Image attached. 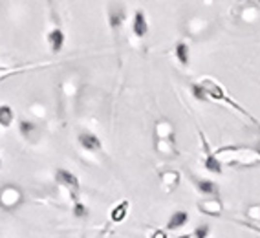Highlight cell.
I'll use <instances>...</instances> for the list:
<instances>
[{"label": "cell", "mask_w": 260, "mask_h": 238, "mask_svg": "<svg viewBox=\"0 0 260 238\" xmlns=\"http://www.w3.org/2000/svg\"><path fill=\"white\" fill-rule=\"evenodd\" d=\"M218 161L227 165H240V167H251V165L260 163V152L253 148L244 147H226L216 152Z\"/></svg>", "instance_id": "cell-1"}, {"label": "cell", "mask_w": 260, "mask_h": 238, "mask_svg": "<svg viewBox=\"0 0 260 238\" xmlns=\"http://www.w3.org/2000/svg\"><path fill=\"white\" fill-rule=\"evenodd\" d=\"M20 202H22V194H20V190H18L17 187L8 185V187H4V189L0 190V206L2 207L13 209V207H17Z\"/></svg>", "instance_id": "cell-2"}, {"label": "cell", "mask_w": 260, "mask_h": 238, "mask_svg": "<svg viewBox=\"0 0 260 238\" xmlns=\"http://www.w3.org/2000/svg\"><path fill=\"white\" fill-rule=\"evenodd\" d=\"M200 86H201V88H203V90H205V94H207V95H211V97H213V99H218V101H227L229 105H233V107H236V105H235V103H233V101H229V99L226 97V94H224V90H222V88H220V86H218V84H216V82H214V81H211V79H203ZM236 108H238V107H236ZM238 110H240V108H238Z\"/></svg>", "instance_id": "cell-3"}, {"label": "cell", "mask_w": 260, "mask_h": 238, "mask_svg": "<svg viewBox=\"0 0 260 238\" xmlns=\"http://www.w3.org/2000/svg\"><path fill=\"white\" fill-rule=\"evenodd\" d=\"M55 178H57V181H59L61 185H64V187H68V189L74 190V192L79 189V180L72 173L64 171V169H59L57 174H55Z\"/></svg>", "instance_id": "cell-4"}, {"label": "cell", "mask_w": 260, "mask_h": 238, "mask_svg": "<svg viewBox=\"0 0 260 238\" xmlns=\"http://www.w3.org/2000/svg\"><path fill=\"white\" fill-rule=\"evenodd\" d=\"M79 143H81V147L86 148V150H101V140L97 136L90 134V132L79 134Z\"/></svg>", "instance_id": "cell-5"}, {"label": "cell", "mask_w": 260, "mask_h": 238, "mask_svg": "<svg viewBox=\"0 0 260 238\" xmlns=\"http://www.w3.org/2000/svg\"><path fill=\"white\" fill-rule=\"evenodd\" d=\"M132 30H134V33L138 37H145V35H147L149 24H147V18H145V13H143V11H138V13H136Z\"/></svg>", "instance_id": "cell-6"}, {"label": "cell", "mask_w": 260, "mask_h": 238, "mask_svg": "<svg viewBox=\"0 0 260 238\" xmlns=\"http://www.w3.org/2000/svg\"><path fill=\"white\" fill-rule=\"evenodd\" d=\"M200 209L205 214H211V216H218L222 213V206L216 198H211V200H205L200 204Z\"/></svg>", "instance_id": "cell-7"}, {"label": "cell", "mask_w": 260, "mask_h": 238, "mask_svg": "<svg viewBox=\"0 0 260 238\" xmlns=\"http://www.w3.org/2000/svg\"><path fill=\"white\" fill-rule=\"evenodd\" d=\"M189 222V214L185 213V211H176V213L170 216V220H168V229H178V227H182L185 223Z\"/></svg>", "instance_id": "cell-8"}, {"label": "cell", "mask_w": 260, "mask_h": 238, "mask_svg": "<svg viewBox=\"0 0 260 238\" xmlns=\"http://www.w3.org/2000/svg\"><path fill=\"white\" fill-rule=\"evenodd\" d=\"M123 18H125V9L121 6H112L110 8V26L112 28H118L123 22Z\"/></svg>", "instance_id": "cell-9"}, {"label": "cell", "mask_w": 260, "mask_h": 238, "mask_svg": "<svg viewBox=\"0 0 260 238\" xmlns=\"http://www.w3.org/2000/svg\"><path fill=\"white\" fill-rule=\"evenodd\" d=\"M48 41H50L51 49H53V51H61L62 44H64V35H62L61 30H53V32L48 35Z\"/></svg>", "instance_id": "cell-10"}, {"label": "cell", "mask_w": 260, "mask_h": 238, "mask_svg": "<svg viewBox=\"0 0 260 238\" xmlns=\"http://www.w3.org/2000/svg\"><path fill=\"white\" fill-rule=\"evenodd\" d=\"M161 180H163V183H165V190H170L178 185V181H180V174L174 173V171H167V173L161 174Z\"/></svg>", "instance_id": "cell-11"}, {"label": "cell", "mask_w": 260, "mask_h": 238, "mask_svg": "<svg viewBox=\"0 0 260 238\" xmlns=\"http://www.w3.org/2000/svg\"><path fill=\"white\" fill-rule=\"evenodd\" d=\"M20 132H22V136L26 140H33L35 136L39 134V128H37V125L30 123V121H20Z\"/></svg>", "instance_id": "cell-12"}, {"label": "cell", "mask_w": 260, "mask_h": 238, "mask_svg": "<svg viewBox=\"0 0 260 238\" xmlns=\"http://www.w3.org/2000/svg\"><path fill=\"white\" fill-rule=\"evenodd\" d=\"M203 167H205L207 171H211V173H222V163H220L218 158L214 156V154H209V156L205 158Z\"/></svg>", "instance_id": "cell-13"}, {"label": "cell", "mask_w": 260, "mask_h": 238, "mask_svg": "<svg viewBox=\"0 0 260 238\" xmlns=\"http://www.w3.org/2000/svg\"><path fill=\"white\" fill-rule=\"evenodd\" d=\"M196 187H198L203 194H216V192H218L214 181H211V180H198L196 181Z\"/></svg>", "instance_id": "cell-14"}, {"label": "cell", "mask_w": 260, "mask_h": 238, "mask_svg": "<svg viewBox=\"0 0 260 238\" xmlns=\"http://www.w3.org/2000/svg\"><path fill=\"white\" fill-rule=\"evenodd\" d=\"M13 123V110L8 105H2L0 107V125L2 127H9Z\"/></svg>", "instance_id": "cell-15"}, {"label": "cell", "mask_w": 260, "mask_h": 238, "mask_svg": "<svg viewBox=\"0 0 260 238\" xmlns=\"http://www.w3.org/2000/svg\"><path fill=\"white\" fill-rule=\"evenodd\" d=\"M126 211H128V202L119 204L118 207H114V209H112V220H114V222H121V220H125Z\"/></svg>", "instance_id": "cell-16"}, {"label": "cell", "mask_w": 260, "mask_h": 238, "mask_svg": "<svg viewBox=\"0 0 260 238\" xmlns=\"http://www.w3.org/2000/svg\"><path fill=\"white\" fill-rule=\"evenodd\" d=\"M176 57L180 59L182 64H189V48H187V44H184V42L176 44Z\"/></svg>", "instance_id": "cell-17"}, {"label": "cell", "mask_w": 260, "mask_h": 238, "mask_svg": "<svg viewBox=\"0 0 260 238\" xmlns=\"http://www.w3.org/2000/svg\"><path fill=\"white\" fill-rule=\"evenodd\" d=\"M207 233H209V229L205 225H201V227H198V229L194 231L193 235H187V237H182V238H205Z\"/></svg>", "instance_id": "cell-18"}, {"label": "cell", "mask_w": 260, "mask_h": 238, "mask_svg": "<svg viewBox=\"0 0 260 238\" xmlns=\"http://www.w3.org/2000/svg\"><path fill=\"white\" fill-rule=\"evenodd\" d=\"M74 214H76L77 218H83V216L88 214V209H86L83 204H76V207H74Z\"/></svg>", "instance_id": "cell-19"}, {"label": "cell", "mask_w": 260, "mask_h": 238, "mask_svg": "<svg viewBox=\"0 0 260 238\" xmlns=\"http://www.w3.org/2000/svg\"><path fill=\"white\" fill-rule=\"evenodd\" d=\"M193 94H194V97H196V99H205V97H207V94H205V90L201 88L200 84H194Z\"/></svg>", "instance_id": "cell-20"}, {"label": "cell", "mask_w": 260, "mask_h": 238, "mask_svg": "<svg viewBox=\"0 0 260 238\" xmlns=\"http://www.w3.org/2000/svg\"><path fill=\"white\" fill-rule=\"evenodd\" d=\"M152 238H167V235H165V231H156L152 235Z\"/></svg>", "instance_id": "cell-21"}]
</instances>
